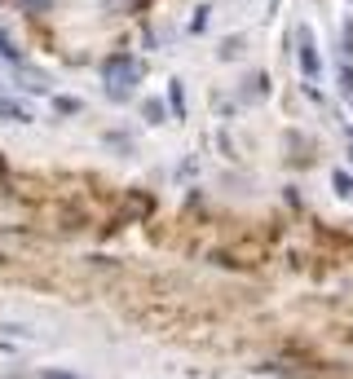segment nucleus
Segmentation results:
<instances>
[{
    "label": "nucleus",
    "mask_w": 353,
    "mask_h": 379,
    "mask_svg": "<svg viewBox=\"0 0 353 379\" xmlns=\"http://www.w3.org/2000/svg\"><path fill=\"white\" fill-rule=\"evenodd\" d=\"M40 379H75V375H66V371H44Z\"/></svg>",
    "instance_id": "obj_4"
},
{
    "label": "nucleus",
    "mask_w": 353,
    "mask_h": 379,
    "mask_svg": "<svg viewBox=\"0 0 353 379\" xmlns=\"http://www.w3.org/2000/svg\"><path fill=\"white\" fill-rule=\"evenodd\" d=\"M102 79L111 84L115 97H124L132 84H142V62L132 58V53H115V58L102 62Z\"/></svg>",
    "instance_id": "obj_1"
},
{
    "label": "nucleus",
    "mask_w": 353,
    "mask_h": 379,
    "mask_svg": "<svg viewBox=\"0 0 353 379\" xmlns=\"http://www.w3.org/2000/svg\"><path fill=\"white\" fill-rule=\"evenodd\" d=\"M300 71H305L309 79H314L318 71H323V67H318V53H314V44H309V36H300Z\"/></svg>",
    "instance_id": "obj_2"
},
{
    "label": "nucleus",
    "mask_w": 353,
    "mask_h": 379,
    "mask_svg": "<svg viewBox=\"0 0 353 379\" xmlns=\"http://www.w3.org/2000/svg\"><path fill=\"white\" fill-rule=\"evenodd\" d=\"M0 115H5V120H13V124H27L31 115L18 106V102H9V97H0Z\"/></svg>",
    "instance_id": "obj_3"
}]
</instances>
